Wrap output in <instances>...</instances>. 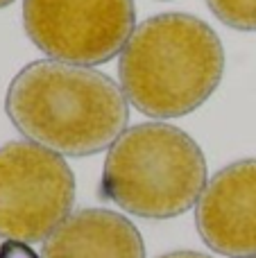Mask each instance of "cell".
Instances as JSON below:
<instances>
[{"label": "cell", "instance_id": "8", "mask_svg": "<svg viewBox=\"0 0 256 258\" xmlns=\"http://www.w3.org/2000/svg\"><path fill=\"white\" fill-rule=\"evenodd\" d=\"M225 25L240 32H256V0H207Z\"/></svg>", "mask_w": 256, "mask_h": 258}, {"label": "cell", "instance_id": "5", "mask_svg": "<svg viewBox=\"0 0 256 258\" xmlns=\"http://www.w3.org/2000/svg\"><path fill=\"white\" fill-rule=\"evenodd\" d=\"M132 0H23L30 41L54 61L95 66L125 50L134 34Z\"/></svg>", "mask_w": 256, "mask_h": 258}, {"label": "cell", "instance_id": "4", "mask_svg": "<svg viewBox=\"0 0 256 258\" xmlns=\"http://www.w3.org/2000/svg\"><path fill=\"white\" fill-rule=\"evenodd\" d=\"M75 177L61 154L27 141L0 147V238L45 242L71 215Z\"/></svg>", "mask_w": 256, "mask_h": 258}, {"label": "cell", "instance_id": "10", "mask_svg": "<svg viewBox=\"0 0 256 258\" xmlns=\"http://www.w3.org/2000/svg\"><path fill=\"white\" fill-rule=\"evenodd\" d=\"M159 258H211V256L200 254V251H170V254H163Z\"/></svg>", "mask_w": 256, "mask_h": 258}, {"label": "cell", "instance_id": "1", "mask_svg": "<svg viewBox=\"0 0 256 258\" xmlns=\"http://www.w3.org/2000/svg\"><path fill=\"white\" fill-rule=\"evenodd\" d=\"M5 111L32 143L68 156L107 150L130 120L127 98L116 82L86 66L54 59L18 71L7 89Z\"/></svg>", "mask_w": 256, "mask_h": 258}, {"label": "cell", "instance_id": "11", "mask_svg": "<svg viewBox=\"0 0 256 258\" xmlns=\"http://www.w3.org/2000/svg\"><path fill=\"white\" fill-rule=\"evenodd\" d=\"M14 0H0V7H7V5H12Z\"/></svg>", "mask_w": 256, "mask_h": 258}, {"label": "cell", "instance_id": "7", "mask_svg": "<svg viewBox=\"0 0 256 258\" xmlns=\"http://www.w3.org/2000/svg\"><path fill=\"white\" fill-rule=\"evenodd\" d=\"M41 258H145V245L125 215L82 209L43 242Z\"/></svg>", "mask_w": 256, "mask_h": 258}, {"label": "cell", "instance_id": "9", "mask_svg": "<svg viewBox=\"0 0 256 258\" xmlns=\"http://www.w3.org/2000/svg\"><path fill=\"white\" fill-rule=\"evenodd\" d=\"M0 258H41L36 256L25 242H16V240H7L0 249Z\"/></svg>", "mask_w": 256, "mask_h": 258}, {"label": "cell", "instance_id": "2", "mask_svg": "<svg viewBox=\"0 0 256 258\" xmlns=\"http://www.w3.org/2000/svg\"><path fill=\"white\" fill-rule=\"evenodd\" d=\"M225 52L218 34L190 14L143 21L120 52V86L141 113L179 118L200 109L218 89Z\"/></svg>", "mask_w": 256, "mask_h": 258}, {"label": "cell", "instance_id": "3", "mask_svg": "<svg viewBox=\"0 0 256 258\" xmlns=\"http://www.w3.org/2000/svg\"><path fill=\"white\" fill-rule=\"evenodd\" d=\"M207 188V161L181 129L163 122L130 127L109 147L102 195L127 213L168 220L186 213Z\"/></svg>", "mask_w": 256, "mask_h": 258}, {"label": "cell", "instance_id": "6", "mask_svg": "<svg viewBox=\"0 0 256 258\" xmlns=\"http://www.w3.org/2000/svg\"><path fill=\"white\" fill-rule=\"evenodd\" d=\"M202 240L229 258H256V159L222 168L207 183L195 211Z\"/></svg>", "mask_w": 256, "mask_h": 258}]
</instances>
